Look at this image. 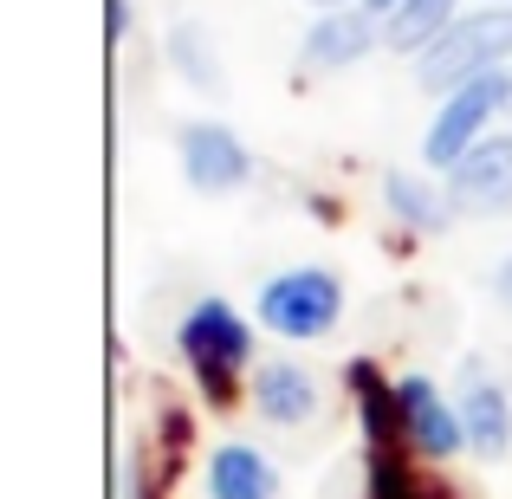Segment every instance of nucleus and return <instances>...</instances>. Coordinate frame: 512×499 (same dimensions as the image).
I'll return each instance as SVG.
<instances>
[{"label": "nucleus", "instance_id": "1", "mask_svg": "<svg viewBox=\"0 0 512 499\" xmlns=\"http://www.w3.org/2000/svg\"><path fill=\"white\" fill-rule=\"evenodd\" d=\"M512 59V7H474L448 26L428 52H415V85L422 91H461L467 78L506 72Z\"/></svg>", "mask_w": 512, "mask_h": 499}, {"label": "nucleus", "instance_id": "2", "mask_svg": "<svg viewBox=\"0 0 512 499\" xmlns=\"http://www.w3.org/2000/svg\"><path fill=\"white\" fill-rule=\"evenodd\" d=\"M175 344H182V363L195 370V383L208 389L214 402L234 396L240 370L253 363V325H247V318H240L227 299H195V305H188Z\"/></svg>", "mask_w": 512, "mask_h": 499}, {"label": "nucleus", "instance_id": "3", "mask_svg": "<svg viewBox=\"0 0 512 499\" xmlns=\"http://www.w3.org/2000/svg\"><path fill=\"white\" fill-rule=\"evenodd\" d=\"M344 318V279L331 266H292L260 286V325L286 344H312Z\"/></svg>", "mask_w": 512, "mask_h": 499}, {"label": "nucleus", "instance_id": "4", "mask_svg": "<svg viewBox=\"0 0 512 499\" xmlns=\"http://www.w3.org/2000/svg\"><path fill=\"white\" fill-rule=\"evenodd\" d=\"M512 104V78L506 72H487V78H467L461 91H448L441 98V111H435V124H428V143H422V156L435 169H454L474 143H487V130H493V117H500Z\"/></svg>", "mask_w": 512, "mask_h": 499}, {"label": "nucleus", "instance_id": "5", "mask_svg": "<svg viewBox=\"0 0 512 499\" xmlns=\"http://www.w3.org/2000/svg\"><path fill=\"white\" fill-rule=\"evenodd\" d=\"M396 415H402V448L422 461H448L467 448V422L461 402H448L428 376H402L396 383Z\"/></svg>", "mask_w": 512, "mask_h": 499}, {"label": "nucleus", "instance_id": "6", "mask_svg": "<svg viewBox=\"0 0 512 499\" xmlns=\"http://www.w3.org/2000/svg\"><path fill=\"white\" fill-rule=\"evenodd\" d=\"M448 201L454 214H474V221H500L512 214V137H487L448 169Z\"/></svg>", "mask_w": 512, "mask_h": 499}, {"label": "nucleus", "instance_id": "7", "mask_svg": "<svg viewBox=\"0 0 512 499\" xmlns=\"http://www.w3.org/2000/svg\"><path fill=\"white\" fill-rule=\"evenodd\" d=\"M175 150H182V175L201 188V195H234V188L253 175L247 143H240L227 124H188L182 137H175Z\"/></svg>", "mask_w": 512, "mask_h": 499}, {"label": "nucleus", "instance_id": "8", "mask_svg": "<svg viewBox=\"0 0 512 499\" xmlns=\"http://www.w3.org/2000/svg\"><path fill=\"white\" fill-rule=\"evenodd\" d=\"M383 39V26H376V13H357V7H331L318 13L312 26H305L299 39V59L305 72H344V65H357L363 52Z\"/></svg>", "mask_w": 512, "mask_h": 499}, {"label": "nucleus", "instance_id": "9", "mask_svg": "<svg viewBox=\"0 0 512 499\" xmlns=\"http://www.w3.org/2000/svg\"><path fill=\"white\" fill-rule=\"evenodd\" d=\"M461 422H467V448L480 461H500L512 448V396L487 376V363L461 370Z\"/></svg>", "mask_w": 512, "mask_h": 499}, {"label": "nucleus", "instance_id": "10", "mask_svg": "<svg viewBox=\"0 0 512 499\" xmlns=\"http://www.w3.org/2000/svg\"><path fill=\"white\" fill-rule=\"evenodd\" d=\"M253 409H260V422H273V428H299V422H312L318 415V383H312V370H299V363H260L253 370Z\"/></svg>", "mask_w": 512, "mask_h": 499}, {"label": "nucleus", "instance_id": "11", "mask_svg": "<svg viewBox=\"0 0 512 499\" xmlns=\"http://www.w3.org/2000/svg\"><path fill=\"white\" fill-rule=\"evenodd\" d=\"M279 493V474L260 448L247 441H221L208 454V499H273Z\"/></svg>", "mask_w": 512, "mask_h": 499}, {"label": "nucleus", "instance_id": "12", "mask_svg": "<svg viewBox=\"0 0 512 499\" xmlns=\"http://www.w3.org/2000/svg\"><path fill=\"white\" fill-rule=\"evenodd\" d=\"M383 201H389V214H396L402 227H415V234H441V227L454 221L448 188H435L428 175H409V169L383 175Z\"/></svg>", "mask_w": 512, "mask_h": 499}, {"label": "nucleus", "instance_id": "13", "mask_svg": "<svg viewBox=\"0 0 512 499\" xmlns=\"http://www.w3.org/2000/svg\"><path fill=\"white\" fill-rule=\"evenodd\" d=\"M454 20H461V0H402L383 20V46H396V52L415 59V52H428Z\"/></svg>", "mask_w": 512, "mask_h": 499}, {"label": "nucleus", "instance_id": "14", "mask_svg": "<svg viewBox=\"0 0 512 499\" xmlns=\"http://www.w3.org/2000/svg\"><path fill=\"white\" fill-rule=\"evenodd\" d=\"M169 59H175V72H182L195 91H221V59H214V39L201 33L195 20H182L169 33Z\"/></svg>", "mask_w": 512, "mask_h": 499}, {"label": "nucleus", "instance_id": "15", "mask_svg": "<svg viewBox=\"0 0 512 499\" xmlns=\"http://www.w3.org/2000/svg\"><path fill=\"white\" fill-rule=\"evenodd\" d=\"M370 499H435V493L415 480V467L396 448H376L370 454Z\"/></svg>", "mask_w": 512, "mask_h": 499}, {"label": "nucleus", "instance_id": "16", "mask_svg": "<svg viewBox=\"0 0 512 499\" xmlns=\"http://www.w3.org/2000/svg\"><path fill=\"white\" fill-rule=\"evenodd\" d=\"M130 33V0H111V39Z\"/></svg>", "mask_w": 512, "mask_h": 499}, {"label": "nucleus", "instance_id": "17", "mask_svg": "<svg viewBox=\"0 0 512 499\" xmlns=\"http://www.w3.org/2000/svg\"><path fill=\"white\" fill-rule=\"evenodd\" d=\"M493 292H500V299H506V305H512V260H506V266H500V273H493Z\"/></svg>", "mask_w": 512, "mask_h": 499}, {"label": "nucleus", "instance_id": "18", "mask_svg": "<svg viewBox=\"0 0 512 499\" xmlns=\"http://www.w3.org/2000/svg\"><path fill=\"white\" fill-rule=\"evenodd\" d=\"M396 7H402V0H363V13H376V20H389Z\"/></svg>", "mask_w": 512, "mask_h": 499}, {"label": "nucleus", "instance_id": "19", "mask_svg": "<svg viewBox=\"0 0 512 499\" xmlns=\"http://www.w3.org/2000/svg\"><path fill=\"white\" fill-rule=\"evenodd\" d=\"M312 7H325V13H331V7H344V0H312Z\"/></svg>", "mask_w": 512, "mask_h": 499}, {"label": "nucleus", "instance_id": "20", "mask_svg": "<svg viewBox=\"0 0 512 499\" xmlns=\"http://www.w3.org/2000/svg\"><path fill=\"white\" fill-rule=\"evenodd\" d=\"M493 7H512V0H493Z\"/></svg>", "mask_w": 512, "mask_h": 499}, {"label": "nucleus", "instance_id": "21", "mask_svg": "<svg viewBox=\"0 0 512 499\" xmlns=\"http://www.w3.org/2000/svg\"><path fill=\"white\" fill-rule=\"evenodd\" d=\"M506 78H512V72H506ZM506 111H512V104H506Z\"/></svg>", "mask_w": 512, "mask_h": 499}]
</instances>
